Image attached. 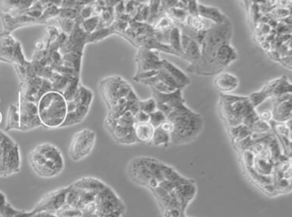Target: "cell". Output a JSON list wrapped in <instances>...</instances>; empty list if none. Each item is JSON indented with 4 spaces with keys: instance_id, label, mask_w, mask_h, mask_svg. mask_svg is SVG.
<instances>
[{
    "instance_id": "cell-1",
    "label": "cell",
    "mask_w": 292,
    "mask_h": 217,
    "mask_svg": "<svg viewBox=\"0 0 292 217\" xmlns=\"http://www.w3.org/2000/svg\"><path fill=\"white\" fill-rule=\"evenodd\" d=\"M232 35V27L230 22L214 24L205 33L201 43V55L198 60L188 67V72L200 76H216L215 67L217 52L224 43L230 42Z\"/></svg>"
},
{
    "instance_id": "cell-2",
    "label": "cell",
    "mask_w": 292,
    "mask_h": 217,
    "mask_svg": "<svg viewBox=\"0 0 292 217\" xmlns=\"http://www.w3.org/2000/svg\"><path fill=\"white\" fill-rule=\"evenodd\" d=\"M168 120L172 121L174 130L170 133V143L175 144H185L193 140L202 132L203 119L197 113L185 105H179L167 116Z\"/></svg>"
},
{
    "instance_id": "cell-3",
    "label": "cell",
    "mask_w": 292,
    "mask_h": 217,
    "mask_svg": "<svg viewBox=\"0 0 292 217\" xmlns=\"http://www.w3.org/2000/svg\"><path fill=\"white\" fill-rule=\"evenodd\" d=\"M29 165L35 175L53 178L65 169V160L60 148L51 143L38 144L29 154Z\"/></svg>"
},
{
    "instance_id": "cell-4",
    "label": "cell",
    "mask_w": 292,
    "mask_h": 217,
    "mask_svg": "<svg viewBox=\"0 0 292 217\" xmlns=\"http://www.w3.org/2000/svg\"><path fill=\"white\" fill-rule=\"evenodd\" d=\"M37 109L43 127L60 128L67 116V101L60 93L49 91L40 98Z\"/></svg>"
},
{
    "instance_id": "cell-5",
    "label": "cell",
    "mask_w": 292,
    "mask_h": 217,
    "mask_svg": "<svg viewBox=\"0 0 292 217\" xmlns=\"http://www.w3.org/2000/svg\"><path fill=\"white\" fill-rule=\"evenodd\" d=\"M219 108L228 127H238L243 124L244 119L255 110L249 98L229 94L222 95Z\"/></svg>"
},
{
    "instance_id": "cell-6",
    "label": "cell",
    "mask_w": 292,
    "mask_h": 217,
    "mask_svg": "<svg viewBox=\"0 0 292 217\" xmlns=\"http://www.w3.org/2000/svg\"><path fill=\"white\" fill-rule=\"evenodd\" d=\"M93 93L88 88L80 86L74 99L67 102V116L60 127L79 124L86 118L93 101Z\"/></svg>"
},
{
    "instance_id": "cell-7",
    "label": "cell",
    "mask_w": 292,
    "mask_h": 217,
    "mask_svg": "<svg viewBox=\"0 0 292 217\" xmlns=\"http://www.w3.org/2000/svg\"><path fill=\"white\" fill-rule=\"evenodd\" d=\"M99 90L103 99L110 110L116 105V101L121 98H126L133 90L131 85L120 77H112L103 80L100 83Z\"/></svg>"
},
{
    "instance_id": "cell-8",
    "label": "cell",
    "mask_w": 292,
    "mask_h": 217,
    "mask_svg": "<svg viewBox=\"0 0 292 217\" xmlns=\"http://www.w3.org/2000/svg\"><path fill=\"white\" fill-rule=\"evenodd\" d=\"M96 134L90 129H83L75 133L69 147L71 160L80 162L87 158L94 149Z\"/></svg>"
},
{
    "instance_id": "cell-9",
    "label": "cell",
    "mask_w": 292,
    "mask_h": 217,
    "mask_svg": "<svg viewBox=\"0 0 292 217\" xmlns=\"http://www.w3.org/2000/svg\"><path fill=\"white\" fill-rule=\"evenodd\" d=\"M70 189L71 185L47 192L40 198V201L34 205L32 210L35 213L36 212L55 213L66 204V195Z\"/></svg>"
},
{
    "instance_id": "cell-10",
    "label": "cell",
    "mask_w": 292,
    "mask_h": 217,
    "mask_svg": "<svg viewBox=\"0 0 292 217\" xmlns=\"http://www.w3.org/2000/svg\"><path fill=\"white\" fill-rule=\"evenodd\" d=\"M20 109L21 131L26 132L43 127L38 115L37 105L32 102L26 101L19 97Z\"/></svg>"
},
{
    "instance_id": "cell-11",
    "label": "cell",
    "mask_w": 292,
    "mask_h": 217,
    "mask_svg": "<svg viewBox=\"0 0 292 217\" xmlns=\"http://www.w3.org/2000/svg\"><path fill=\"white\" fill-rule=\"evenodd\" d=\"M152 93L153 99L156 102L157 110H161L166 116V118L173 110L185 103V99L182 96L181 89H178L170 93H159L152 89Z\"/></svg>"
},
{
    "instance_id": "cell-12",
    "label": "cell",
    "mask_w": 292,
    "mask_h": 217,
    "mask_svg": "<svg viewBox=\"0 0 292 217\" xmlns=\"http://www.w3.org/2000/svg\"><path fill=\"white\" fill-rule=\"evenodd\" d=\"M136 60L138 64L136 75L148 71L159 70L161 68L162 60L159 58V52L143 46L137 52Z\"/></svg>"
},
{
    "instance_id": "cell-13",
    "label": "cell",
    "mask_w": 292,
    "mask_h": 217,
    "mask_svg": "<svg viewBox=\"0 0 292 217\" xmlns=\"http://www.w3.org/2000/svg\"><path fill=\"white\" fill-rule=\"evenodd\" d=\"M105 127L111 137L120 144H131L136 143L134 134V127H128L116 124V120L107 117L105 121Z\"/></svg>"
},
{
    "instance_id": "cell-14",
    "label": "cell",
    "mask_w": 292,
    "mask_h": 217,
    "mask_svg": "<svg viewBox=\"0 0 292 217\" xmlns=\"http://www.w3.org/2000/svg\"><path fill=\"white\" fill-rule=\"evenodd\" d=\"M213 85L220 93L228 94L239 88V79L233 74L222 71L216 75Z\"/></svg>"
},
{
    "instance_id": "cell-15",
    "label": "cell",
    "mask_w": 292,
    "mask_h": 217,
    "mask_svg": "<svg viewBox=\"0 0 292 217\" xmlns=\"http://www.w3.org/2000/svg\"><path fill=\"white\" fill-rule=\"evenodd\" d=\"M161 68H164L170 77H172L181 90L190 84V80L187 75L184 71H182L179 67H177L176 65L173 64L167 60H162Z\"/></svg>"
},
{
    "instance_id": "cell-16",
    "label": "cell",
    "mask_w": 292,
    "mask_h": 217,
    "mask_svg": "<svg viewBox=\"0 0 292 217\" xmlns=\"http://www.w3.org/2000/svg\"><path fill=\"white\" fill-rule=\"evenodd\" d=\"M197 14L201 16L203 19L213 21L215 24H221L230 22L224 13H222L218 8L212 6L199 5L197 7Z\"/></svg>"
},
{
    "instance_id": "cell-17",
    "label": "cell",
    "mask_w": 292,
    "mask_h": 217,
    "mask_svg": "<svg viewBox=\"0 0 292 217\" xmlns=\"http://www.w3.org/2000/svg\"><path fill=\"white\" fill-rule=\"evenodd\" d=\"M154 130L155 128L149 122L135 123L134 125V134L136 141L145 144L152 142Z\"/></svg>"
},
{
    "instance_id": "cell-18",
    "label": "cell",
    "mask_w": 292,
    "mask_h": 217,
    "mask_svg": "<svg viewBox=\"0 0 292 217\" xmlns=\"http://www.w3.org/2000/svg\"><path fill=\"white\" fill-rule=\"evenodd\" d=\"M272 120L278 122H285L291 120V99L274 105Z\"/></svg>"
},
{
    "instance_id": "cell-19",
    "label": "cell",
    "mask_w": 292,
    "mask_h": 217,
    "mask_svg": "<svg viewBox=\"0 0 292 217\" xmlns=\"http://www.w3.org/2000/svg\"><path fill=\"white\" fill-rule=\"evenodd\" d=\"M6 132L11 130H20V109L19 104L11 105L7 113V122L6 125Z\"/></svg>"
},
{
    "instance_id": "cell-20",
    "label": "cell",
    "mask_w": 292,
    "mask_h": 217,
    "mask_svg": "<svg viewBox=\"0 0 292 217\" xmlns=\"http://www.w3.org/2000/svg\"><path fill=\"white\" fill-rule=\"evenodd\" d=\"M182 33L178 27L173 26L170 28V34H169V45L173 51H175L177 56H183V51L181 46Z\"/></svg>"
},
{
    "instance_id": "cell-21",
    "label": "cell",
    "mask_w": 292,
    "mask_h": 217,
    "mask_svg": "<svg viewBox=\"0 0 292 217\" xmlns=\"http://www.w3.org/2000/svg\"><path fill=\"white\" fill-rule=\"evenodd\" d=\"M185 22H187L188 27L196 33L206 30L203 18L198 14H189Z\"/></svg>"
},
{
    "instance_id": "cell-22",
    "label": "cell",
    "mask_w": 292,
    "mask_h": 217,
    "mask_svg": "<svg viewBox=\"0 0 292 217\" xmlns=\"http://www.w3.org/2000/svg\"><path fill=\"white\" fill-rule=\"evenodd\" d=\"M151 143H153L155 147H167L170 143V134L163 132L159 127L155 128Z\"/></svg>"
},
{
    "instance_id": "cell-23",
    "label": "cell",
    "mask_w": 292,
    "mask_h": 217,
    "mask_svg": "<svg viewBox=\"0 0 292 217\" xmlns=\"http://www.w3.org/2000/svg\"><path fill=\"white\" fill-rule=\"evenodd\" d=\"M166 119H167L166 116L162 112L161 110H156L149 115V121L148 122L154 128H158L161 125L162 122L165 121Z\"/></svg>"
},
{
    "instance_id": "cell-24",
    "label": "cell",
    "mask_w": 292,
    "mask_h": 217,
    "mask_svg": "<svg viewBox=\"0 0 292 217\" xmlns=\"http://www.w3.org/2000/svg\"><path fill=\"white\" fill-rule=\"evenodd\" d=\"M250 128L252 133H270L272 130L269 122L261 121L260 119L254 122Z\"/></svg>"
},
{
    "instance_id": "cell-25",
    "label": "cell",
    "mask_w": 292,
    "mask_h": 217,
    "mask_svg": "<svg viewBox=\"0 0 292 217\" xmlns=\"http://www.w3.org/2000/svg\"><path fill=\"white\" fill-rule=\"evenodd\" d=\"M140 110L150 115L151 113L157 110L156 102L153 98L139 102Z\"/></svg>"
},
{
    "instance_id": "cell-26",
    "label": "cell",
    "mask_w": 292,
    "mask_h": 217,
    "mask_svg": "<svg viewBox=\"0 0 292 217\" xmlns=\"http://www.w3.org/2000/svg\"><path fill=\"white\" fill-rule=\"evenodd\" d=\"M242 156H243L245 167L246 168H252L254 161H255V154L250 150H246V151L242 152Z\"/></svg>"
},
{
    "instance_id": "cell-27",
    "label": "cell",
    "mask_w": 292,
    "mask_h": 217,
    "mask_svg": "<svg viewBox=\"0 0 292 217\" xmlns=\"http://www.w3.org/2000/svg\"><path fill=\"white\" fill-rule=\"evenodd\" d=\"M135 123H143V122H148L149 121V115L147 113L143 112L142 110H139L134 116Z\"/></svg>"
},
{
    "instance_id": "cell-28",
    "label": "cell",
    "mask_w": 292,
    "mask_h": 217,
    "mask_svg": "<svg viewBox=\"0 0 292 217\" xmlns=\"http://www.w3.org/2000/svg\"><path fill=\"white\" fill-rule=\"evenodd\" d=\"M159 128L163 132H165V133H168V134L170 135V133H172L173 130H174V124H173L172 121L166 119L165 121L162 122Z\"/></svg>"
},
{
    "instance_id": "cell-29",
    "label": "cell",
    "mask_w": 292,
    "mask_h": 217,
    "mask_svg": "<svg viewBox=\"0 0 292 217\" xmlns=\"http://www.w3.org/2000/svg\"><path fill=\"white\" fill-rule=\"evenodd\" d=\"M259 119L261 121L270 122L272 120V113L271 110H264L262 112L258 114Z\"/></svg>"
},
{
    "instance_id": "cell-30",
    "label": "cell",
    "mask_w": 292,
    "mask_h": 217,
    "mask_svg": "<svg viewBox=\"0 0 292 217\" xmlns=\"http://www.w3.org/2000/svg\"><path fill=\"white\" fill-rule=\"evenodd\" d=\"M1 121H2V114L0 112V122H1Z\"/></svg>"
}]
</instances>
